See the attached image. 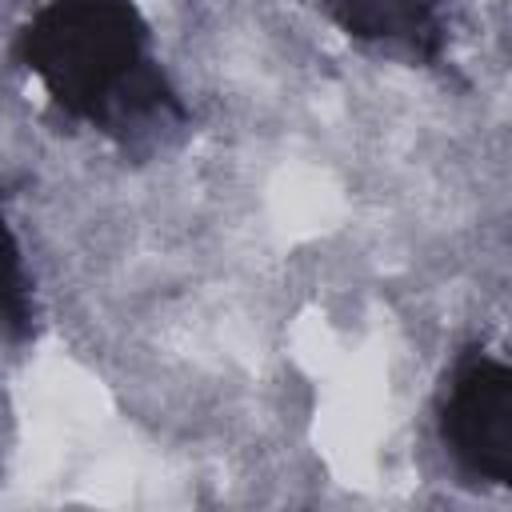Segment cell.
Instances as JSON below:
<instances>
[{"instance_id": "cell-2", "label": "cell", "mask_w": 512, "mask_h": 512, "mask_svg": "<svg viewBox=\"0 0 512 512\" xmlns=\"http://www.w3.org/2000/svg\"><path fill=\"white\" fill-rule=\"evenodd\" d=\"M436 436L452 464L492 488H512V368L468 344L444 372L436 396Z\"/></svg>"}, {"instance_id": "cell-3", "label": "cell", "mask_w": 512, "mask_h": 512, "mask_svg": "<svg viewBox=\"0 0 512 512\" xmlns=\"http://www.w3.org/2000/svg\"><path fill=\"white\" fill-rule=\"evenodd\" d=\"M320 8L344 36L360 44L396 48L428 68L444 60V0H320Z\"/></svg>"}, {"instance_id": "cell-4", "label": "cell", "mask_w": 512, "mask_h": 512, "mask_svg": "<svg viewBox=\"0 0 512 512\" xmlns=\"http://www.w3.org/2000/svg\"><path fill=\"white\" fill-rule=\"evenodd\" d=\"M0 324L4 332L24 344L36 332V308H32V276L24 268L20 240L0 208Z\"/></svg>"}, {"instance_id": "cell-1", "label": "cell", "mask_w": 512, "mask_h": 512, "mask_svg": "<svg viewBox=\"0 0 512 512\" xmlns=\"http://www.w3.org/2000/svg\"><path fill=\"white\" fill-rule=\"evenodd\" d=\"M12 60L56 112L124 152L160 148L188 124V108L152 56V28L136 0H44L12 36Z\"/></svg>"}]
</instances>
